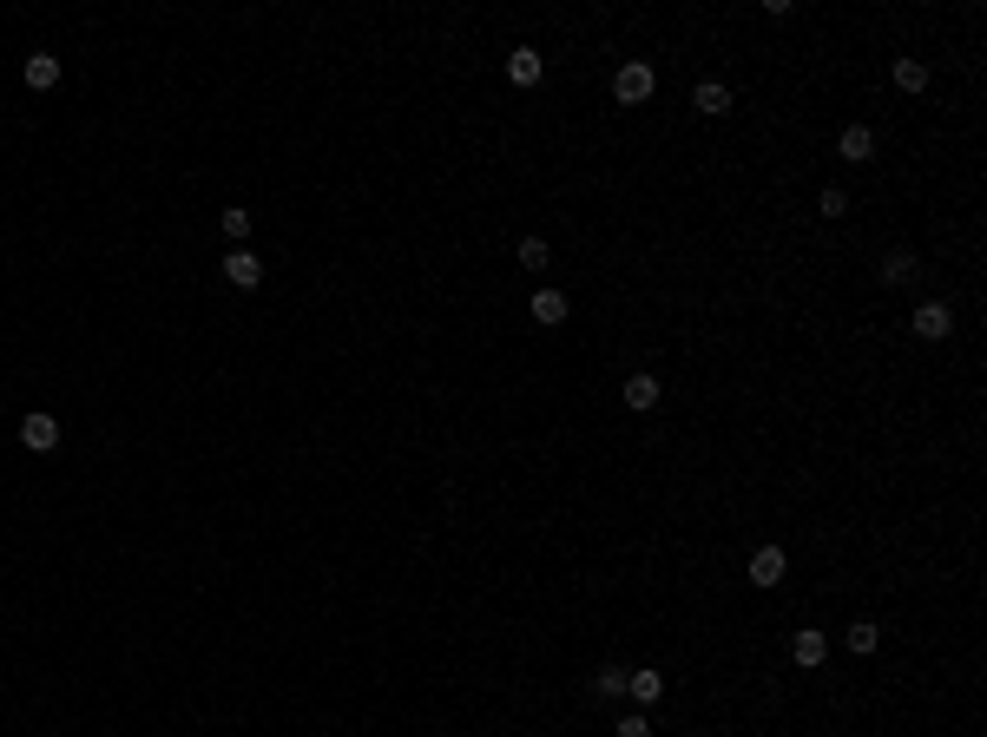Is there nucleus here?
<instances>
[{
	"label": "nucleus",
	"instance_id": "6e6552de",
	"mask_svg": "<svg viewBox=\"0 0 987 737\" xmlns=\"http://www.w3.org/2000/svg\"><path fill=\"white\" fill-rule=\"evenodd\" d=\"M626 698H632V705H658V698H665V678H658L652 672V665H639V672H626Z\"/></svg>",
	"mask_w": 987,
	"mask_h": 737
},
{
	"label": "nucleus",
	"instance_id": "ddd939ff",
	"mask_svg": "<svg viewBox=\"0 0 987 737\" xmlns=\"http://www.w3.org/2000/svg\"><path fill=\"white\" fill-rule=\"evenodd\" d=\"M27 86L33 93H53L60 86V53H27Z\"/></svg>",
	"mask_w": 987,
	"mask_h": 737
},
{
	"label": "nucleus",
	"instance_id": "423d86ee",
	"mask_svg": "<svg viewBox=\"0 0 987 737\" xmlns=\"http://www.w3.org/2000/svg\"><path fill=\"white\" fill-rule=\"evenodd\" d=\"M790 659L803 665V672H816V665L830 659V639H823V632L816 626H803V632H790Z\"/></svg>",
	"mask_w": 987,
	"mask_h": 737
},
{
	"label": "nucleus",
	"instance_id": "2eb2a0df",
	"mask_svg": "<svg viewBox=\"0 0 987 737\" xmlns=\"http://www.w3.org/2000/svg\"><path fill=\"white\" fill-rule=\"evenodd\" d=\"M843 645H849V652H876V645H882V626H869V619H856V626L843 632Z\"/></svg>",
	"mask_w": 987,
	"mask_h": 737
},
{
	"label": "nucleus",
	"instance_id": "a211bd4d",
	"mask_svg": "<svg viewBox=\"0 0 987 737\" xmlns=\"http://www.w3.org/2000/svg\"><path fill=\"white\" fill-rule=\"evenodd\" d=\"M224 237H231V244H244V237H251V211H244V204H231V211H224Z\"/></svg>",
	"mask_w": 987,
	"mask_h": 737
},
{
	"label": "nucleus",
	"instance_id": "f8f14e48",
	"mask_svg": "<svg viewBox=\"0 0 987 737\" xmlns=\"http://www.w3.org/2000/svg\"><path fill=\"white\" fill-rule=\"evenodd\" d=\"M836 152H843L849 165H862V158H876V132L869 126H843L836 132Z\"/></svg>",
	"mask_w": 987,
	"mask_h": 737
},
{
	"label": "nucleus",
	"instance_id": "f03ea898",
	"mask_svg": "<svg viewBox=\"0 0 987 737\" xmlns=\"http://www.w3.org/2000/svg\"><path fill=\"white\" fill-rule=\"evenodd\" d=\"M20 441H27L33 455H53L60 448V422H53L47 408H33V415H20Z\"/></svg>",
	"mask_w": 987,
	"mask_h": 737
},
{
	"label": "nucleus",
	"instance_id": "7ed1b4c3",
	"mask_svg": "<svg viewBox=\"0 0 987 737\" xmlns=\"http://www.w3.org/2000/svg\"><path fill=\"white\" fill-rule=\"evenodd\" d=\"M224 277H231L237 290H257V283H264V257H257L251 244H231V257H224Z\"/></svg>",
	"mask_w": 987,
	"mask_h": 737
},
{
	"label": "nucleus",
	"instance_id": "1a4fd4ad",
	"mask_svg": "<svg viewBox=\"0 0 987 737\" xmlns=\"http://www.w3.org/2000/svg\"><path fill=\"white\" fill-rule=\"evenodd\" d=\"M909 323H915V336H928V343H941V336L955 330V316H948V303H922V310H915Z\"/></svg>",
	"mask_w": 987,
	"mask_h": 737
},
{
	"label": "nucleus",
	"instance_id": "6ab92c4d",
	"mask_svg": "<svg viewBox=\"0 0 987 737\" xmlns=\"http://www.w3.org/2000/svg\"><path fill=\"white\" fill-rule=\"evenodd\" d=\"M593 691H599V698H626V665H606Z\"/></svg>",
	"mask_w": 987,
	"mask_h": 737
},
{
	"label": "nucleus",
	"instance_id": "f3484780",
	"mask_svg": "<svg viewBox=\"0 0 987 737\" xmlns=\"http://www.w3.org/2000/svg\"><path fill=\"white\" fill-rule=\"evenodd\" d=\"M547 237H520V264H527V270H547Z\"/></svg>",
	"mask_w": 987,
	"mask_h": 737
},
{
	"label": "nucleus",
	"instance_id": "39448f33",
	"mask_svg": "<svg viewBox=\"0 0 987 737\" xmlns=\"http://www.w3.org/2000/svg\"><path fill=\"white\" fill-rule=\"evenodd\" d=\"M566 310H573V303H566V290H533V303H527V316L540 323V330H560Z\"/></svg>",
	"mask_w": 987,
	"mask_h": 737
},
{
	"label": "nucleus",
	"instance_id": "aec40b11",
	"mask_svg": "<svg viewBox=\"0 0 987 737\" xmlns=\"http://www.w3.org/2000/svg\"><path fill=\"white\" fill-rule=\"evenodd\" d=\"M612 737H652V724H645V711H626V718L612 724Z\"/></svg>",
	"mask_w": 987,
	"mask_h": 737
},
{
	"label": "nucleus",
	"instance_id": "0eeeda50",
	"mask_svg": "<svg viewBox=\"0 0 987 737\" xmlns=\"http://www.w3.org/2000/svg\"><path fill=\"white\" fill-rule=\"evenodd\" d=\"M691 106L705 112V119H724V112H731L737 99H731V86H724V79H698V93H691Z\"/></svg>",
	"mask_w": 987,
	"mask_h": 737
},
{
	"label": "nucleus",
	"instance_id": "412c9836",
	"mask_svg": "<svg viewBox=\"0 0 987 737\" xmlns=\"http://www.w3.org/2000/svg\"><path fill=\"white\" fill-rule=\"evenodd\" d=\"M843 211H849V198H843V191L830 185V191H823V218H843Z\"/></svg>",
	"mask_w": 987,
	"mask_h": 737
},
{
	"label": "nucleus",
	"instance_id": "dca6fc26",
	"mask_svg": "<svg viewBox=\"0 0 987 737\" xmlns=\"http://www.w3.org/2000/svg\"><path fill=\"white\" fill-rule=\"evenodd\" d=\"M909 277H915V257H909V251L882 257V283H909Z\"/></svg>",
	"mask_w": 987,
	"mask_h": 737
},
{
	"label": "nucleus",
	"instance_id": "9d476101",
	"mask_svg": "<svg viewBox=\"0 0 987 737\" xmlns=\"http://www.w3.org/2000/svg\"><path fill=\"white\" fill-rule=\"evenodd\" d=\"M619 395H626V408H639V415H645V408H658V376H652V369H632Z\"/></svg>",
	"mask_w": 987,
	"mask_h": 737
},
{
	"label": "nucleus",
	"instance_id": "9b49d317",
	"mask_svg": "<svg viewBox=\"0 0 987 737\" xmlns=\"http://www.w3.org/2000/svg\"><path fill=\"white\" fill-rule=\"evenodd\" d=\"M540 73H547V60H540L533 47H514V53H507V79H514V86H540Z\"/></svg>",
	"mask_w": 987,
	"mask_h": 737
},
{
	"label": "nucleus",
	"instance_id": "f257e3e1",
	"mask_svg": "<svg viewBox=\"0 0 987 737\" xmlns=\"http://www.w3.org/2000/svg\"><path fill=\"white\" fill-rule=\"evenodd\" d=\"M652 86H658V79H652V66H645V60H626L619 73H612V99H619V106H645Z\"/></svg>",
	"mask_w": 987,
	"mask_h": 737
},
{
	"label": "nucleus",
	"instance_id": "20e7f679",
	"mask_svg": "<svg viewBox=\"0 0 987 737\" xmlns=\"http://www.w3.org/2000/svg\"><path fill=\"white\" fill-rule=\"evenodd\" d=\"M784 573H790V553L784 547H757L751 553V586H764V593H770V586H784Z\"/></svg>",
	"mask_w": 987,
	"mask_h": 737
},
{
	"label": "nucleus",
	"instance_id": "4468645a",
	"mask_svg": "<svg viewBox=\"0 0 987 737\" xmlns=\"http://www.w3.org/2000/svg\"><path fill=\"white\" fill-rule=\"evenodd\" d=\"M895 86H902V93H922V86H928V66L915 60V53H902V60H895Z\"/></svg>",
	"mask_w": 987,
	"mask_h": 737
}]
</instances>
